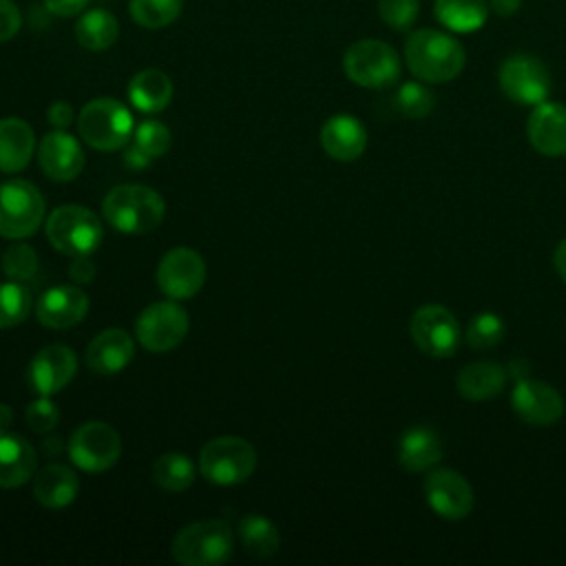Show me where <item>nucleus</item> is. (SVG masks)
<instances>
[{
    "mask_svg": "<svg viewBox=\"0 0 566 566\" xmlns=\"http://www.w3.org/2000/svg\"><path fill=\"white\" fill-rule=\"evenodd\" d=\"M239 539H241L243 551L252 557H272L281 546L276 526L268 517L256 515V513L241 517Z\"/></svg>",
    "mask_w": 566,
    "mask_h": 566,
    "instance_id": "7c9ffc66",
    "label": "nucleus"
},
{
    "mask_svg": "<svg viewBox=\"0 0 566 566\" xmlns=\"http://www.w3.org/2000/svg\"><path fill=\"white\" fill-rule=\"evenodd\" d=\"M2 272L13 281H29L38 272V254L31 245L15 243L2 254Z\"/></svg>",
    "mask_w": 566,
    "mask_h": 566,
    "instance_id": "e433bc0d",
    "label": "nucleus"
},
{
    "mask_svg": "<svg viewBox=\"0 0 566 566\" xmlns=\"http://www.w3.org/2000/svg\"><path fill=\"white\" fill-rule=\"evenodd\" d=\"M502 93L522 106H535L551 93V73L546 64L531 53H513L497 69Z\"/></svg>",
    "mask_w": 566,
    "mask_h": 566,
    "instance_id": "1a4fd4ad",
    "label": "nucleus"
},
{
    "mask_svg": "<svg viewBox=\"0 0 566 566\" xmlns=\"http://www.w3.org/2000/svg\"><path fill=\"white\" fill-rule=\"evenodd\" d=\"M38 161L53 181H73L84 168V150L66 130H51L40 139Z\"/></svg>",
    "mask_w": 566,
    "mask_h": 566,
    "instance_id": "6ab92c4d",
    "label": "nucleus"
},
{
    "mask_svg": "<svg viewBox=\"0 0 566 566\" xmlns=\"http://www.w3.org/2000/svg\"><path fill=\"white\" fill-rule=\"evenodd\" d=\"M424 500L429 509L444 520L458 522L464 520L475 504V495L467 478L453 469H433L427 473L424 484Z\"/></svg>",
    "mask_w": 566,
    "mask_h": 566,
    "instance_id": "4468645a",
    "label": "nucleus"
},
{
    "mask_svg": "<svg viewBox=\"0 0 566 566\" xmlns=\"http://www.w3.org/2000/svg\"><path fill=\"white\" fill-rule=\"evenodd\" d=\"M91 0H44V7L60 18H73L80 15L82 11H86Z\"/></svg>",
    "mask_w": 566,
    "mask_h": 566,
    "instance_id": "79ce46f5",
    "label": "nucleus"
},
{
    "mask_svg": "<svg viewBox=\"0 0 566 566\" xmlns=\"http://www.w3.org/2000/svg\"><path fill=\"white\" fill-rule=\"evenodd\" d=\"M511 409L526 424L551 427L564 416V398L544 380L517 378L511 391Z\"/></svg>",
    "mask_w": 566,
    "mask_h": 566,
    "instance_id": "2eb2a0df",
    "label": "nucleus"
},
{
    "mask_svg": "<svg viewBox=\"0 0 566 566\" xmlns=\"http://www.w3.org/2000/svg\"><path fill=\"white\" fill-rule=\"evenodd\" d=\"M35 150L33 128L20 117L0 119V170L20 172Z\"/></svg>",
    "mask_w": 566,
    "mask_h": 566,
    "instance_id": "a878e982",
    "label": "nucleus"
},
{
    "mask_svg": "<svg viewBox=\"0 0 566 566\" xmlns=\"http://www.w3.org/2000/svg\"><path fill=\"white\" fill-rule=\"evenodd\" d=\"M11 420H13V411H11V407H9V405H4V402H0V431H2V429H7V427L11 424Z\"/></svg>",
    "mask_w": 566,
    "mask_h": 566,
    "instance_id": "de8ad7c7",
    "label": "nucleus"
},
{
    "mask_svg": "<svg viewBox=\"0 0 566 566\" xmlns=\"http://www.w3.org/2000/svg\"><path fill=\"white\" fill-rule=\"evenodd\" d=\"M91 254L84 256H73V263L69 268V276L73 283H91L95 276V263L88 259Z\"/></svg>",
    "mask_w": 566,
    "mask_h": 566,
    "instance_id": "37998d69",
    "label": "nucleus"
},
{
    "mask_svg": "<svg viewBox=\"0 0 566 566\" xmlns=\"http://www.w3.org/2000/svg\"><path fill=\"white\" fill-rule=\"evenodd\" d=\"M345 75L363 88H387L400 80V57L382 40H358L343 53Z\"/></svg>",
    "mask_w": 566,
    "mask_h": 566,
    "instance_id": "0eeeda50",
    "label": "nucleus"
},
{
    "mask_svg": "<svg viewBox=\"0 0 566 566\" xmlns=\"http://www.w3.org/2000/svg\"><path fill=\"white\" fill-rule=\"evenodd\" d=\"M504 334H506L504 321L493 312H482V314H475L469 321L467 332H464V340L471 349L486 352V349L497 347L502 343Z\"/></svg>",
    "mask_w": 566,
    "mask_h": 566,
    "instance_id": "72a5a7b5",
    "label": "nucleus"
},
{
    "mask_svg": "<svg viewBox=\"0 0 566 566\" xmlns=\"http://www.w3.org/2000/svg\"><path fill=\"white\" fill-rule=\"evenodd\" d=\"M80 137L95 150L124 148L135 130V119L128 106L113 97H97L82 106L77 117Z\"/></svg>",
    "mask_w": 566,
    "mask_h": 566,
    "instance_id": "20e7f679",
    "label": "nucleus"
},
{
    "mask_svg": "<svg viewBox=\"0 0 566 566\" xmlns=\"http://www.w3.org/2000/svg\"><path fill=\"white\" fill-rule=\"evenodd\" d=\"M44 197L27 179L0 184V237L24 239L35 234L44 221Z\"/></svg>",
    "mask_w": 566,
    "mask_h": 566,
    "instance_id": "6e6552de",
    "label": "nucleus"
},
{
    "mask_svg": "<svg viewBox=\"0 0 566 566\" xmlns=\"http://www.w3.org/2000/svg\"><path fill=\"white\" fill-rule=\"evenodd\" d=\"M128 99L142 113H159L172 99V82L159 69H144L130 77Z\"/></svg>",
    "mask_w": 566,
    "mask_h": 566,
    "instance_id": "bb28decb",
    "label": "nucleus"
},
{
    "mask_svg": "<svg viewBox=\"0 0 566 566\" xmlns=\"http://www.w3.org/2000/svg\"><path fill=\"white\" fill-rule=\"evenodd\" d=\"M486 2H489V9L500 18L515 15L522 9V0H486Z\"/></svg>",
    "mask_w": 566,
    "mask_h": 566,
    "instance_id": "a18cd8bd",
    "label": "nucleus"
},
{
    "mask_svg": "<svg viewBox=\"0 0 566 566\" xmlns=\"http://www.w3.org/2000/svg\"><path fill=\"white\" fill-rule=\"evenodd\" d=\"M24 416H27V424H29L35 433H49V431H53V429L57 427V422H60V411H57L55 402H53L49 396L35 398V400L27 407Z\"/></svg>",
    "mask_w": 566,
    "mask_h": 566,
    "instance_id": "58836bf2",
    "label": "nucleus"
},
{
    "mask_svg": "<svg viewBox=\"0 0 566 566\" xmlns=\"http://www.w3.org/2000/svg\"><path fill=\"white\" fill-rule=\"evenodd\" d=\"M553 263H555V270L557 274L562 276V281L566 283V239H562L553 252Z\"/></svg>",
    "mask_w": 566,
    "mask_h": 566,
    "instance_id": "49530a36",
    "label": "nucleus"
},
{
    "mask_svg": "<svg viewBox=\"0 0 566 566\" xmlns=\"http://www.w3.org/2000/svg\"><path fill=\"white\" fill-rule=\"evenodd\" d=\"M433 13L442 27L453 33H473L489 20L486 0H436Z\"/></svg>",
    "mask_w": 566,
    "mask_h": 566,
    "instance_id": "cd10ccee",
    "label": "nucleus"
},
{
    "mask_svg": "<svg viewBox=\"0 0 566 566\" xmlns=\"http://www.w3.org/2000/svg\"><path fill=\"white\" fill-rule=\"evenodd\" d=\"M150 161H153V157L146 155L142 148H137L135 144H130V146L126 148V153H124V164H126L128 168H133V170H142V168H146Z\"/></svg>",
    "mask_w": 566,
    "mask_h": 566,
    "instance_id": "c03bdc74",
    "label": "nucleus"
},
{
    "mask_svg": "<svg viewBox=\"0 0 566 566\" xmlns=\"http://www.w3.org/2000/svg\"><path fill=\"white\" fill-rule=\"evenodd\" d=\"M405 64L411 75L427 84L455 80L467 62L464 46L438 29H416L405 42Z\"/></svg>",
    "mask_w": 566,
    "mask_h": 566,
    "instance_id": "f257e3e1",
    "label": "nucleus"
},
{
    "mask_svg": "<svg viewBox=\"0 0 566 566\" xmlns=\"http://www.w3.org/2000/svg\"><path fill=\"white\" fill-rule=\"evenodd\" d=\"M409 334L416 347L433 358H449L460 347V325L451 310L438 303L420 305L411 321Z\"/></svg>",
    "mask_w": 566,
    "mask_h": 566,
    "instance_id": "9b49d317",
    "label": "nucleus"
},
{
    "mask_svg": "<svg viewBox=\"0 0 566 566\" xmlns=\"http://www.w3.org/2000/svg\"><path fill=\"white\" fill-rule=\"evenodd\" d=\"M66 451L75 467L88 473H99L111 469L119 460L122 438L111 424L102 420H91L80 424L71 433Z\"/></svg>",
    "mask_w": 566,
    "mask_h": 566,
    "instance_id": "f8f14e48",
    "label": "nucleus"
},
{
    "mask_svg": "<svg viewBox=\"0 0 566 566\" xmlns=\"http://www.w3.org/2000/svg\"><path fill=\"white\" fill-rule=\"evenodd\" d=\"M528 144L544 157L566 155V106L557 102H539L526 119Z\"/></svg>",
    "mask_w": 566,
    "mask_h": 566,
    "instance_id": "f3484780",
    "label": "nucleus"
},
{
    "mask_svg": "<svg viewBox=\"0 0 566 566\" xmlns=\"http://www.w3.org/2000/svg\"><path fill=\"white\" fill-rule=\"evenodd\" d=\"M46 239L49 243L66 256L93 254L104 237L97 214L77 203L57 206L46 219Z\"/></svg>",
    "mask_w": 566,
    "mask_h": 566,
    "instance_id": "39448f33",
    "label": "nucleus"
},
{
    "mask_svg": "<svg viewBox=\"0 0 566 566\" xmlns=\"http://www.w3.org/2000/svg\"><path fill=\"white\" fill-rule=\"evenodd\" d=\"M203 283L206 261L197 250L177 245L161 256L157 265V285L168 298H190L203 287Z\"/></svg>",
    "mask_w": 566,
    "mask_h": 566,
    "instance_id": "ddd939ff",
    "label": "nucleus"
},
{
    "mask_svg": "<svg viewBox=\"0 0 566 566\" xmlns=\"http://www.w3.org/2000/svg\"><path fill=\"white\" fill-rule=\"evenodd\" d=\"M170 139L172 137H170L168 126H164L157 119H146V122L137 124L133 130V144L137 148H142L146 155H150L153 159L161 157L170 148Z\"/></svg>",
    "mask_w": 566,
    "mask_h": 566,
    "instance_id": "c9c22d12",
    "label": "nucleus"
},
{
    "mask_svg": "<svg viewBox=\"0 0 566 566\" xmlns=\"http://www.w3.org/2000/svg\"><path fill=\"white\" fill-rule=\"evenodd\" d=\"M190 318L188 312L175 301H157L142 310L135 321L137 340L155 354L175 349L188 334Z\"/></svg>",
    "mask_w": 566,
    "mask_h": 566,
    "instance_id": "9d476101",
    "label": "nucleus"
},
{
    "mask_svg": "<svg viewBox=\"0 0 566 566\" xmlns=\"http://www.w3.org/2000/svg\"><path fill=\"white\" fill-rule=\"evenodd\" d=\"M234 531L226 520H199L172 539V557L181 566H217L232 557Z\"/></svg>",
    "mask_w": 566,
    "mask_h": 566,
    "instance_id": "7ed1b4c3",
    "label": "nucleus"
},
{
    "mask_svg": "<svg viewBox=\"0 0 566 566\" xmlns=\"http://www.w3.org/2000/svg\"><path fill=\"white\" fill-rule=\"evenodd\" d=\"M150 475H153L155 484L161 486L164 491L181 493L195 482L197 469H195L192 460L186 453L168 451V453H161L155 460V464L150 469Z\"/></svg>",
    "mask_w": 566,
    "mask_h": 566,
    "instance_id": "c756f323",
    "label": "nucleus"
},
{
    "mask_svg": "<svg viewBox=\"0 0 566 566\" xmlns=\"http://www.w3.org/2000/svg\"><path fill=\"white\" fill-rule=\"evenodd\" d=\"M420 13V0H378L380 20L394 31H407L413 27Z\"/></svg>",
    "mask_w": 566,
    "mask_h": 566,
    "instance_id": "4c0bfd02",
    "label": "nucleus"
},
{
    "mask_svg": "<svg viewBox=\"0 0 566 566\" xmlns=\"http://www.w3.org/2000/svg\"><path fill=\"white\" fill-rule=\"evenodd\" d=\"M256 469L254 447L239 436H219L203 444L199 453L201 475L217 486L245 482Z\"/></svg>",
    "mask_w": 566,
    "mask_h": 566,
    "instance_id": "423d86ee",
    "label": "nucleus"
},
{
    "mask_svg": "<svg viewBox=\"0 0 566 566\" xmlns=\"http://www.w3.org/2000/svg\"><path fill=\"white\" fill-rule=\"evenodd\" d=\"M119 22L106 9H88L75 22V38L86 51H106L117 42Z\"/></svg>",
    "mask_w": 566,
    "mask_h": 566,
    "instance_id": "c85d7f7f",
    "label": "nucleus"
},
{
    "mask_svg": "<svg viewBox=\"0 0 566 566\" xmlns=\"http://www.w3.org/2000/svg\"><path fill=\"white\" fill-rule=\"evenodd\" d=\"M442 460V442L429 427H411L398 440V464L409 473L431 471Z\"/></svg>",
    "mask_w": 566,
    "mask_h": 566,
    "instance_id": "b1692460",
    "label": "nucleus"
},
{
    "mask_svg": "<svg viewBox=\"0 0 566 566\" xmlns=\"http://www.w3.org/2000/svg\"><path fill=\"white\" fill-rule=\"evenodd\" d=\"M80 491V480L75 471L66 464L51 462L42 467L33 478V495L46 509L69 506Z\"/></svg>",
    "mask_w": 566,
    "mask_h": 566,
    "instance_id": "393cba45",
    "label": "nucleus"
},
{
    "mask_svg": "<svg viewBox=\"0 0 566 566\" xmlns=\"http://www.w3.org/2000/svg\"><path fill=\"white\" fill-rule=\"evenodd\" d=\"M77 358L66 345L42 347L27 367V380L38 396H53L62 391L75 376Z\"/></svg>",
    "mask_w": 566,
    "mask_h": 566,
    "instance_id": "dca6fc26",
    "label": "nucleus"
},
{
    "mask_svg": "<svg viewBox=\"0 0 566 566\" xmlns=\"http://www.w3.org/2000/svg\"><path fill=\"white\" fill-rule=\"evenodd\" d=\"M104 219L122 234L153 232L166 212L164 197L142 184H122L106 192L102 201Z\"/></svg>",
    "mask_w": 566,
    "mask_h": 566,
    "instance_id": "f03ea898",
    "label": "nucleus"
},
{
    "mask_svg": "<svg viewBox=\"0 0 566 566\" xmlns=\"http://www.w3.org/2000/svg\"><path fill=\"white\" fill-rule=\"evenodd\" d=\"M88 312V296L80 285H53L35 303L38 323L49 329L77 325Z\"/></svg>",
    "mask_w": 566,
    "mask_h": 566,
    "instance_id": "a211bd4d",
    "label": "nucleus"
},
{
    "mask_svg": "<svg viewBox=\"0 0 566 566\" xmlns=\"http://www.w3.org/2000/svg\"><path fill=\"white\" fill-rule=\"evenodd\" d=\"M184 9V0H128L130 18L144 29H164L172 24Z\"/></svg>",
    "mask_w": 566,
    "mask_h": 566,
    "instance_id": "473e14b6",
    "label": "nucleus"
},
{
    "mask_svg": "<svg viewBox=\"0 0 566 566\" xmlns=\"http://www.w3.org/2000/svg\"><path fill=\"white\" fill-rule=\"evenodd\" d=\"M321 146L336 161H354L367 148V130L354 115L338 113L325 119L321 128Z\"/></svg>",
    "mask_w": 566,
    "mask_h": 566,
    "instance_id": "412c9836",
    "label": "nucleus"
},
{
    "mask_svg": "<svg viewBox=\"0 0 566 566\" xmlns=\"http://www.w3.org/2000/svg\"><path fill=\"white\" fill-rule=\"evenodd\" d=\"M31 310V292L22 281H2L0 283V329L20 325Z\"/></svg>",
    "mask_w": 566,
    "mask_h": 566,
    "instance_id": "f704fd0d",
    "label": "nucleus"
},
{
    "mask_svg": "<svg viewBox=\"0 0 566 566\" xmlns=\"http://www.w3.org/2000/svg\"><path fill=\"white\" fill-rule=\"evenodd\" d=\"M394 111L407 119H422L433 113L436 95L427 82H402L394 93Z\"/></svg>",
    "mask_w": 566,
    "mask_h": 566,
    "instance_id": "2f4dec72",
    "label": "nucleus"
},
{
    "mask_svg": "<svg viewBox=\"0 0 566 566\" xmlns=\"http://www.w3.org/2000/svg\"><path fill=\"white\" fill-rule=\"evenodd\" d=\"M38 469L35 449L13 431H0V489L22 486Z\"/></svg>",
    "mask_w": 566,
    "mask_h": 566,
    "instance_id": "4be33fe9",
    "label": "nucleus"
},
{
    "mask_svg": "<svg viewBox=\"0 0 566 566\" xmlns=\"http://www.w3.org/2000/svg\"><path fill=\"white\" fill-rule=\"evenodd\" d=\"M506 378L509 371L504 365L493 360H475L460 369L455 376V389L471 402H484L504 391Z\"/></svg>",
    "mask_w": 566,
    "mask_h": 566,
    "instance_id": "5701e85b",
    "label": "nucleus"
},
{
    "mask_svg": "<svg viewBox=\"0 0 566 566\" xmlns=\"http://www.w3.org/2000/svg\"><path fill=\"white\" fill-rule=\"evenodd\" d=\"M73 117H75L73 106H71L69 102H64V99L51 102V106H49V111H46L49 124H51L53 128H57V130H64L66 126H71V124H73Z\"/></svg>",
    "mask_w": 566,
    "mask_h": 566,
    "instance_id": "a19ab883",
    "label": "nucleus"
},
{
    "mask_svg": "<svg viewBox=\"0 0 566 566\" xmlns=\"http://www.w3.org/2000/svg\"><path fill=\"white\" fill-rule=\"evenodd\" d=\"M135 358V343L130 334L122 327H108L99 332L86 347V367L102 376H113L124 371Z\"/></svg>",
    "mask_w": 566,
    "mask_h": 566,
    "instance_id": "aec40b11",
    "label": "nucleus"
},
{
    "mask_svg": "<svg viewBox=\"0 0 566 566\" xmlns=\"http://www.w3.org/2000/svg\"><path fill=\"white\" fill-rule=\"evenodd\" d=\"M22 27V13L13 0H0V42L11 40Z\"/></svg>",
    "mask_w": 566,
    "mask_h": 566,
    "instance_id": "ea45409f",
    "label": "nucleus"
}]
</instances>
